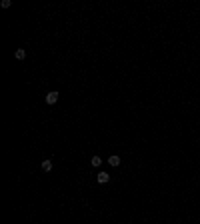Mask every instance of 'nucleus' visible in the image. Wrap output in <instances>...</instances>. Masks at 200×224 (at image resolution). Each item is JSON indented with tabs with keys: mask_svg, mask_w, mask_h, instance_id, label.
Returning <instances> with one entry per match:
<instances>
[{
	"mask_svg": "<svg viewBox=\"0 0 200 224\" xmlns=\"http://www.w3.org/2000/svg\"><path fill=\"white\" fill-rule=\"evenodd\" d=\"M14 56H16V60H24L26 58V50H24V48H18V50L14 52Z\"/></svg>",
	"mask_w": 200,
	"mask_h": 224,
	"instance_id": "nucleus-4",
	"label": "nucleus"
},
{
	"mask_svg": "<svg viewBox=\"0 0 200 224\" xmlns=\"http://www.w3.org/2000/svg\"><path fill=\"white\" fill-rule=\"evenodd\" d=\"M90 162H92V166H94V168H98V166L102 164V158H100V156H96V154H94V156H92V160H90Z\"/></svg>",
	"mask_w": 200,
	"mask_h": 224,
	"instance_id": "nucleus-6",
	"label": "nucleus"
},
{
	"mask_svg": "<svg viewBox=\"0 0 200 224\" xmlns=\"http://www.w3.org/2000/svg\"><path fill=\"white\" fill-rule=\"evenodd\" d=\"M42 170H44V172L52 170V160H42Z\"/></svg>",
	"mask_w": 200,
	"mask_h": 224,
	"instance_id": "nucleus-5",
	"label": "nucleus"
},
{
	"mask_svg": "<svg viewBox=\"0 0 200 224\" xmlns=\"http://www.w3.org/2000/svg\"><path fill=\"white\" fill-rule=\"evenodd\" d=\"M108 164H110V166H120V156H116V154H112V156L108 158Z\"/></svg>",
	"mask_w": 200,
	"mask_h": 224,
	"instance_id": "nucleus-3",
	"label": "nucleus"
},
{
	"mask_svg": "<svg viewBox=\"0 0 200 224\" xmlns=\"http://www.w3.org/2000/svg\"><path fill=\"white\" fill-rule=\"evenodd\" d=\"M108 180H110L108 172H98V182H100V184H106Z\"/></svg>",
	"mask_w": 200,
	"mask_h": 224,
	"instance_id": "nucleus-2",
	"label": "nucleus"
},
{
	"mask_svg": "<svg viewBox=\"0 0 200 224\" xmlns=\"http://www.w3.org/2000/svg\"><path fill=\"white\" fill-rule=\"evenodd\" d=\"M12 6V2L10 0H2V8H10Z\"/></svg>",
	"mask_w": 200,
	"mask_h": 224,
	"instance_id": "nucleus-7",
	"label": "nucleus"
},
{
	"mask_svg": "<svg viewBox=\"0 0 200 224\" xmlns=\"http://www.w3.org/2000/svg\"><path fill=\"white\" fill-rule=\"evenodd\" d=\"M58 96H60V94L56 92V90L48 92V94H46V104H56V102H58Z\"/></svg>",
	"mask_w": 200,
	"mask_h": 224,
	"instance_id": "nucleus-1",
	"label": "nucleus"
}]
</instances>
